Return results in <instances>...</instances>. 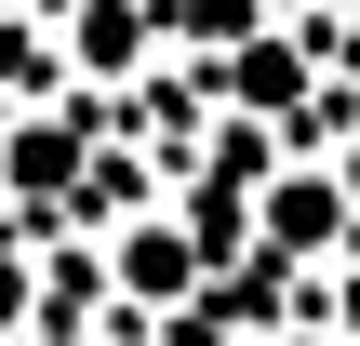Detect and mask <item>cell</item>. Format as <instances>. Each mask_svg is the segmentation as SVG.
Returning <instances> with one entry per match:
<instances>
[{
  "mask_svg": "<svg viewBox=\"0 0 360 346\" xmlns=\"http://www.w3.org/2000/svg\"><path fill=\"white\" fill-rule=\"evenodd\" d=\"M134 53H147V13L134 0H94L80 13V67H134Z\"/></svg>",
  "mask_w": 360,
  "mask_h": 346,
  "instance_id": "cell-1",
  "label": "cell"
},
{
  "mask_svg": "<svg viewBox=\"0 0 360 346\" xmlns=\"http://www.w3.org/2000/svg\"><path fill=\"white\" fill-rule=\"evenodd\" d=\"M187 267H200V253H187L174 227H147V240L120 253V280H134V293H187Z\"/></svg>",
  "mask_w": 360,
  "mask_h": 346,
  "instance_id": "cell-2",
  "label": "cell"
},
{
  "mask_svg": "<svg viewBox=\"0 0 360 346\" xmlns=\"http://www.w3.org/2000/svg\"><path fill=\"white\" fill-rule=\"evenodd\" d=\"M67 160H80L67 120H27V133H13V187H67Z\"/></svg>",
  "mask_w": 360,
  "mask_h": 346,
  "instance_id": "cell-3",
  "label": "cell"
},
{
  "mask_svg": "<svg viewBox=\"0 0 360 346\" xmlns=\"http://www.w3.org/2000/svg\"><path fill=\"white\" fill-rule=\"evenodd\" d=\"M294 80H307V67H294V53H281V40H254V53H240V93H254V107H281V93H294Z\"/></svg>",
  "mask_w": 360,
  "mask_h": 346,
  "instance_id": "cell-4",
  "label": "cell"
},
{
  "mask_svg": "<svg viewBox=\"0 0 360 346\" xmlns=\"http://www.w3.org/2000/svg\"><path fill=\"white\" fill-rule=\"evenodd\" d=\"M267 227H281V240H294V253H307V240H321V227H334V187H281V213H267Z\"/></svg>",
  "mask_w": 360,
  "mask_h": 346,
  "instance_id": "cell-5",
  "label": "cell"
}]
</instances>
